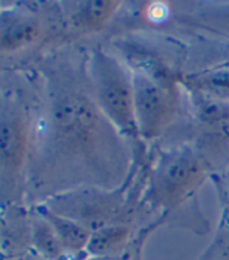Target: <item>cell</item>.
Returning <instances> with one entry per match:
<instances>
[{
    "mask_svg": "<svg viewBox=\"0 0 229 260\" xmlns=\"http://www.w3.org/2000/svg\"><path fill=\"white\" fill-rule=\"evenodd\" d=\"M129 229L123 223L108 224L90 232V239L86 248V255H116L128 242Z\"/></svg>",
    "mask_w": 229,
    "mask_h": 260,
    "instance_id": "cell-9",
    "label": "cell"
},
{
    "mask_svg": "<svg viewBox=\"0 0 229 260\" xmlns=\"http://www.w3.org/2000/svg\"><path fill=\"white\" fill-rule=\"evenodd\" d=\"M39 215L53 228L69 255H86V248L90 239V231L86 226L66 215L58 214V212L52 210L50 207L39 209Z\"/></svg>",
    "mask_w": 229,
    "mask_h": 260,
    "instance_id": "cell-8",
    "label": "cell"
},
{
    "mask_svg": "<svg viewBox=\"0 0 229 260\" xmlns=\"http://www.w3.org/2000/svg\"><path fill=\"white\" fill-rule=\"evenodd\" d=\"M208 164L190 147H181L159 159L151 172L147 201L157 209H173L204 181Z\"/></svg>",
    "mask_w": 229,
    "mask_h": 260,
    "instance_id": "cell-4",
    "label": "cell"
},
{
    "mask_svg": "<svg viewBox=\"0 0 229 260\" xmlns=\"http://www.w3.org/2000/svg\"><path fill=\"white\" fill-rule=\"evenodd\" d=\"M200 260H229V226L220 231Z\"/></svg>",
    "mask_w": 229,
    "mask_h": 260,
    "instance_id": "cell-11",
    "label": "cell"
},
{
    "mask_svg": "<svg viewBox=\"0 0 229 260\" xmlns=\"http://www.w3.org/2000/svg\"><path fill=\"white\" fill-rule=\"evenodd\" d=\"M33 246L45 260H71L56 232L42 217L33 224Z\"/></svg>",
    "mask_w": 229,
    "mask_h": 260,
    "instance_id": "cell-10",
    "label": "cell"
},
{
    "mask_svg": "<svg viewBox=\"0 0 229 260\" xmlns=\"http://www.w3.org/2000/svg\"><path fill=\"white\" fill-rule=\"evenodd\" d=\"M81 260H128V257L126 255H122V254H116V255H97V257H89V255H86Z\"/></svg>",
    "mask_w": 229,
    "mask_h": 260,
    "instance_id": "cell-12",
    "label": "cell"
},
{
    "mask_svg": "<svg viewBox=\"0 0 229 260\" xmlns=\"http://www.w3.org/2000/svg\"><path fill=\"white\" fill-rule=\"evenodd\" d=\"M120 7V2L114 0H87V2L74 4L71 13L72 28L81 35H92L106 27Z\"/></svg>",
    "mask_w": 229,
    "mask_h": 260,
    "instance_id": "cell-7",
    "label": "cell"
},
{
    "mask_svg": "<svg viewBox=\"0 0 229 260\" xmlns=\"http://www.w3.org/2000/svg\"><path fill=\"white\" fill-rule=\"evenodd\" d=\"M28 153V120L19 105L0 102V170L14 178L24 169Z\"/></svg>",
    "mask_w": 229,
    "mask_h": 260,
    "instance_id": "cell-5",
    "label": "cell"
},
{
    "mask_svg": "<svg viewBox=\"0 0 229 260\" xmlns=\"http://www.w3.org/2000/svg\"><path fill=\"white\" fill-rule=\"evenodd\" d=\"M136 123L142 142L161 136L176 119L179 90L172 77L153 66H139L133 72Z\"/></svg>",
    "mask_w": 229,
    "mask_h": 260,
    "instance_id": "cell-3",
    "label": "cell"
},
{
    "mask_svg": "<svg viewBox=\"0 0 229 260\" xmlns=\"http://www.w3.org/2000/svg\"><path fill=\"white\" fill-rule=\"evenodd\" d=\"M89 80L99 109L119 134L139 150L142 139L136 123L131 72L116 56L99 49L89 61Z\"/></svg>",
    "mask_w": 229,
    "mask_h": 260,
    "instance_id": "cell-2",
    "label": "cell"
},
{
    "mask_svg": "<svg viewBox=\"0 0 229 260\" xmlns=\"http://www.w3.org/2000/svg\"><path fill=\"white\" fill-rule=\"evenodd\" d=\"M0 14H2V8H0Z\"/></svg>",
    "mask_w": 229,
    "mask_h": 260,
    "instance_id": "cell-13",
    "label": "cell"
},
{
    "mask_svg": "<svg viewBox=\"0 0 229 260\" xmlns=\"http://www.w3.org/2000/svg\"><path fill=\"white\" fill-rule=\"evenodd\" d=\"M49 134L59 160L78 170L97 190L112 192L125 179L128 142L87 93L66 90L53 100Z\"/></svg>",
    "mask_w": 229,
    "mask_h": 260,
    "instance_id": "cell-1",
    "label": "cell"
},
{
    "mask_svg": "<svg viewBox=\"0 0 229 260\" xmlns=\"http://www.w3.org/2000/svg\"><path fill=\"white\" fill-rule=\"evenodd\" d=\"M44 33L39 17L24 10H2L0 52H17L35 44Z\"/></svg>",
    "mask_w": 229,
    "mask_h": 260,
    "instance_id": "cell-6",
    "label": "cell"
}]
</instances>
